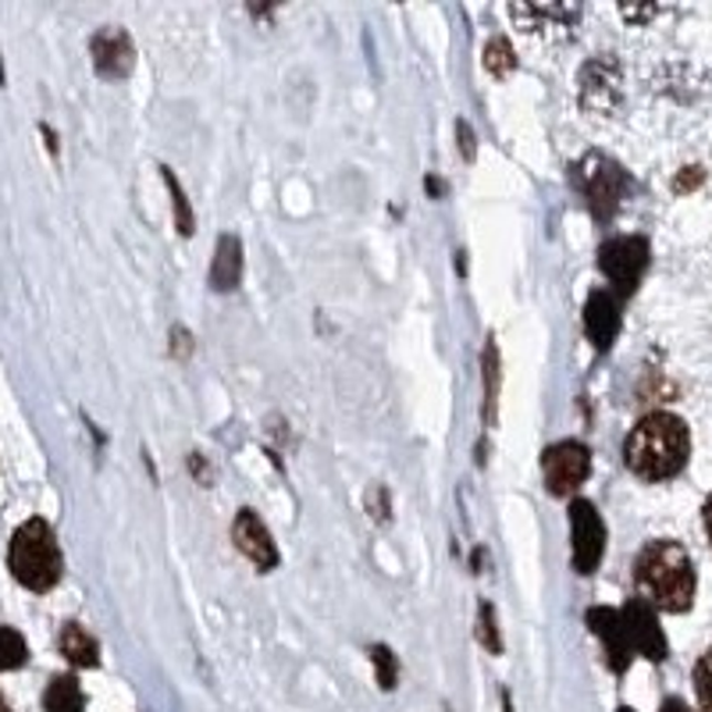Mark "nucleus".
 <instances>
[{
    "label": "nucleus",
    "instance_id": "nucleus-9",
    "mask_svg": "<svg viewBox=\"0 0 712 712\" xmlns=\"http://www.w3.org/2000/svg\"><path fill=\"white\" fill-rule=\"evenodd\" d=\"M620 613H624V624H627L630 648L652 662L667 659V635H662V627L656 620V606H648L645 598H630Z\"/></svg>",
    "mask_w": 712,
    "mask_h": 712
},
{
    "label": "nucleus",
    "instance_id": "nucleus-1",
    "mask_svg": "<svg viewBox=\"0 0 712 712\" xmlns=\"http://www.w3.org/2000/svg\"><path fill=\"white\" fill-rule=\"evenodd\" d=\"M691 456V432L677 414H645L624 442V460L641 481H667L684 470Z\"/></svg>",
    "mask_w": 712,
    "mask_h": 712
},
{
    "label": "nucleus",
    "instance_id": "nucleus-23",
    "mask_svg": "<svg viewBox=\"0 0 712 712\" xmlns=\"http://www.w3.org/2000/svg\"><path fill=\"white\" fill-rule=\"evenodd\" d=\"M478 641H481L492 656H499V652H502V638H499L496 609L488 606V603H481V609H478Z\"/></svg>",
    "mask_w": 712,
    "mask_h": 712
},
{
    "label": "nucleus",
    "instance_id": "nucleus-28",
    "mask_svg": "<svg viewBox=\"0 0 712 712\" xmlns=\"http://www.w3.org/2000/svg\"><path fill=\"white\" fill-rule=\"evenodd\" d=\"M659 712H691V705L684 699H667L659 705Z\"/></svg>",
    "mask_w": 712,
    "mask_h": 712
},
{
    "label": "nucleus",
    "instance_id": "nucleus-30",
    "mask_svg": "<svg viewBox=\"0 0 712 712\" xmlns=\"http://www.w3.org/2000/svg\"><path fill=\"white\" fill-rule=\"evenodd\" d=\"M502 712H513V702H510V694L502 691Z\"/></svg>",
    "mask_w": 712,
    "mask_h": 712
},
{
    "label": "nucleus",
    "instance_id": "nucleus-25",
    "mask_svg": "<svg viewBox=\"0 0 712 712\" xmlns=\"http://www.w3.org/2000/svg\"><path fill=\"white\" fill-rule=\"evenodd\" d=\"M456 139H460V153L467 157V161H474L478 147H474V129H470L467 121H456Z\"/></svg>",
    "mask_w": 712,
    "mask_h": 712
},
{
    "label": "nucleus",
    "instance_id": "nucleus-15",
    "mask_svg": "<svg viewBox=\"0 0 712 712\" xmlns=\"http://www.w3.org/2000/svg\"><path fill=\"white\" fill-rule=\"evenodd\" d=\"M243 278V243L235 235H221L211 264V285L217 293H232Z\"/></svg>",
    "mask_w": 712,
    "mask_h": 712
},
{
    "label": "nucleus",
    "instance_id": "nucleus-10",
    "mask_svg": "<svg viewBox=\"0 0 712 712\" xmlns=\"http://www.w3.org/2000/svg\"><path fill=\"white\" fill-rule=\"evenodd\" d=\"M588 627L592 635L603 641L606 648V662L624 673L630 667V656H635V648H630V638H627V624H624V613L620 609H606V606H595L588 609Z\"/></svg>",
    "mask_w": 712,
    "mask_h": 712
},
{
    "label": "nucleus",
    "instance_id": "nucleus-22",
    "mask_svg": "<svg viewBox=\"0 0 712 712\" xmlns=\"http://www.w3.org/2000/svg\"><path fill=\"white\" fill-rule=\"evenodd\" d=\"M496 395H499V350H496V342L488 339V346H485V414L496 410Z\"/></svg>",
    "mask_w": 712,
    "mask_h": 712
},
{
    "label": "nucleus",
    "instance_id": "nucleus-14",
    "mask_svg": "<svg viewBox=\"0 0 712 712\" xmlns=\"http://www.w3.org/2000/svg\"><path fill=\"white\" fill-rule=\"evenodd\" d=\"M510 19L524 33H549V29H574L581 8L574 4H510Z\"/></svg>",
    "mask_w": 712,
    "mask_h": 712
},
{
    "label": "nucleus",
    "instance_id": "nucleus-17",
    "mask_svg": "<svg viewBox=\"0 0 712 712\" xmlns=\"http://www.w3.org/2000/svg\"><path fill=\"white\" fill-rule=\"evenodd\" d=\"M46 712H86V694L75 677H54L43 694Z\"/></svg>",
    "mask_w": 712,
    "mask_h": 712
},
{
    "label": "nucleus",
    "instance_id": "nucleus-19",
    "mask_svg": "<svg viewBox=\"0 0 712 712\" xmlns=\"http://www.w3.org/2000/svg\"><path fill=\"white\" fill-rule=\"evenodd\" d=\"M485 68L492 72V75H510L517 68V54H513L510 40L492 36V40L485 43Z\"/></svg>",
    "mask_w": 712,
    "mask_h": 712
},
{
    "label": "nucleus",
    "instance_id": "nucleus-13",
    "mask_svg": "<svg viewBox=\"0 0 712 712\" xmlns=\"http://www.w3.org/2000/svg\"><path fill=\"white\" fill-rule=\"evenodd\" d=\"M584 331H588L595 350H609L616 342V331H620V304H616L613 293L595 289L588 296V304H584Z\"/></svg>",
    "mask_w": 712,
    "mask_h": 712
},
{
    "label": "nucleus",
    "instance_id": "nucleus-29",
    "mask_svg": "<svg viewBox=\"0 0 712 712\" xmlns=\"http://www.w3.org/2000/svg\"><path fill=\"white\" fill-rule=\"evenodd\" d=\"M702 520H705V534H709V542H712V496H709L705 510H702Z\"/></svg>",
    "mask_w": 712,
    "mask_h": 712
},
{
    "label": "nucleus",
    "instance_id": "nucleus-24",
    "mask_svg": "<svg viewBox=\"0 0 712 712\" xmlns=\"http://www.w3.org/2000/svg\"><path fill=\"white\" fill-rule=\"evenodd\" d=\"M694 691H699L702 712H712V648L694 662Z\"/></svg>",
    "mask_w": 712,
    "mask_h": 712
},
{
    "label": "nucleus",
    "instance_id": "nucleus-32",
    "mask_svg": "<svg viewBox=\"0 0 712 712\" xmlns=\"http://www.w3.org/2000/svg\"><path fill=\"white\" fill-rule=\"evenodd\" d=\"M616 712H635V709H627V705H624V709H616Z\"/></svg>",
    "mask_w": 712,
    "mask_h": 712
},
{
    "label": "nucleus",
    "instance_id": "nucleus-8",
    "mask_svg": "<svg viewBox=\"0 0 712 712\" xmlns=\"http://www.w3.org/2000/svg\"><path fill=\"white\" fill-rule=\"evenodd\" d=\"M570 549H574V570L577 574H592L606 552V528L603 517L588 499L570 502Z\"/></svg>",
    "mask_w": 712,
    "mask_h": 712
},
{
    "label": "nucleus",
    "instance_id": "nucleus-7",
    "mask_svg": "<svg viewBox=\"0 0 712 712\" xmlns=\"http://www.w3.org/2000/svg\"><path fill=\"white\" fill-rule=\"evenodd\" d=\"M542 474L545 488L552 496H574L592 474V453L581 442H556L542 453Z\"/></svg>",
    "mask_w": 712,
    "mask_h": 712
},
{
    "label": "nucleus",
    "instance_id": "nucleus-4",
    "mask_svg": "<svg viewBox=\"0 0 712 712\" xmlns=\"http://www.w3.org/2000/svg\"><path fill=\"white\" fill-rule=\"evenodd\" d=\"M574 182L581 185V193L588 196V208L598 221H609L630 189L627 171L616 164L613 157H603V153L584 157V161L574 168Z\"/></svg>",
    "mask_w": 712,
    "mask_h": 712
},
{
    "label": "nucleus",
    "instance_id": "nucleus-20",
    "mask_svg": "<svg viewBox=\"0 0 712 712\" xmlns=\"http://www.w3.org/2000/svg\"><path fill=\"white\" fill-rule=\"evenodd\" d=\"M371 659H374V673H378V684H382V691H395V684H400V659H395L392 648L389 645H374Z\"/></svg>",
    "mask_w": 712,
    "mask_h": 712
},
{
    "label": "nucleus",
    "instance_id": "nucleus-2",
    "mask_svg": "<svg viewBox=\"0 0 712 712\" xmlns=\"http://www.w3.org/2000/svg\"><path fill=\"white\" fill-rule=\"evenodd\" d=\"M635 581L638 592L648 606L667 609V613H684L694 603V563L688 549L670 538H656L638 552L635 563Z\"/></svg>",
    "mask_w": 712,
    "mask_h": 712
},
{
    "label": "nucleus",
    "instance_id": "nucleus-27",
    "mask_svg": "<svg viewBox=\"0 0 712 712\" xmlns=\"http://www.w3.org/2000/svg\"><path fill=\"white\" fill-rule=\"evenodd\" d=\"M702 182V171L699 168H688V176H680L677 189H688V185H699Z\"/></svg>",
    "mask_w": 712,
    "mask_h": 712
},
{
    "label": "nucleus",
    "instance_id": "nucleus-16",
    "mask_svg": "<svg viewBox=\"0 0 712 712\" xmlns=\"http://www.w3.org/2000/svg\"><path fill=\"white\" fill-rule=\"evenodd\" d=\"M61 652H65L68 662L75 667H97L100 662V645L86 635V627L78 624H65L61 627Z\"/></svg>",
    "mask_w": 712,
    "mask_h": 712
},
{
    "label": "nucleus",
    "instance_id": "nucleus-12",
    "mask_svg": "<svg viewBox=\"0 0 712 712\" xmlns=\"http://www.w3.org/2000/svg\"><path fill=\"white\" fill-rule=\"evenodd\" d=\"M232 538H235V549H240L253 566L272 570L278 563V549L272 542V534H267V528L261 524V517L253 510H243L240 517H235Z\"/></svg>",
    "mask_w": 712,
    "mask_h": 712
},
{
    "label": "nucleus",
    "instance_id": "nucleus-6",
    "mask_svg": "<svg viewBox=\"0 0 712 712\" xmlns=\"http://www.w3.org/2000/svg\"><path fill=\"white\" fill-rule=\"evenodd\" d=\"M620 86H624V72L616 57L598 54L592 61H584V68L577 75L581 107L592 110V115H613L616 104H620Z\"/></svg>",
    "mask_w": 712,
    "mask_h": 712
},
{
    "label": "nucleus",
    "instance_id": "nucleus-26",
    "mask_svg": "<svg viewBox=\"0 0 712 712\" xmlns=\"http://www.w3.org/2000/svg\"><path fill=\"white\" fill-rule=\"evenodd\" d=\"M659 8H620V14L627 22H645V19H652Z\"/></svg>",
    "mask_w": 712,
    "mask_h": 712
},
{
    "label": "nucleus",
    "instance_id": "nucleus-31",
    "mask_svg": "<svg viewBox=\"0 0 712 712\" xmlns=\"http://www.w3.org/2000/svg\"><path fill=\"white\" fill-rule=\"evenodd\" d=\"M0 712H11V705L4 702V694H0Z\"/></svg>",
    "mask_w": 712,
    "mask_h": 712
},
{
    "label": "nucleus",
    "instance_id": "nucleus-3",
    "mask_svg": "<svg viewBox=\"0 0 712 712\" xmlns=\"http://www.w3.org/2000/svg\"><path fill=\"white\" fill-rule=\"evenodd\" d=\"M8 566L14 581L29 592H51L61 581V549L51 524L40 517L25 520V524L11 534V549H8Z\"/></svg>",
    "mask_w": 712,
    "mask_h": 712
},
{
    "label": "nucleus",
    "instance_id": "nucleus-18",
    "mask_svg": "<svg viewBox=\"0 0 712 712\" xmlns=\"http://www.w3.org/2000/svg\"><path fill=\"white\" fill-rule=\"evenodd\" d=\"M29 659V645L19 630L0 627V670H19Z\"/></svg>",
    "mask_w": 712,
    "mask_h": 712
},
{
    "label": "nucleus",
    "instance_id": "nucleus-11",
    "mask_svg": "<svg viewBox=\"0 0 712 712\" xmlns=\"http://www.w3.org/2000/svg\"><path fill=\"white\" fill-rule=\"evenodd\" d=\"M89 51H93V65H97V72L104 78H125L132 72L136 51H132V40L125 29H115V25L100 29V33L93 36Z\"/></svg>",
    "mask_w": 712,
    "mask_h": 712
},
{
    "label": "nucleus",
    "instance_id": "nucleus-5",
    "mask_svg": "<svg viewBox=\"0 0 712 712\" xmlns=\"http://www.w3.org/2000/svg\"><path fill=\"white\" fill-rule=\"evenodd\" d=\"M598 267H603L616 296H630L648 267V243L641 235H616L598 249Z\"/></svg>",
    "mask_w": 712,
    "mask_h": 712
},
{
    "label": "nucleus",
    "instance_id": "nucleus-21",
    "mask_svg": "<svg viewBox=\"0 0 712 712\" xmlns=\"http://www.w3.org/2000/svg\"><path fill=\"white\" fill-rule=\"evenodd\" d=\"M164 182H168V193H171V211H176V225L182 235H193V208H189V200L182 193V185L176 182V176L164 168Z\"/></svg>",
    "mask_w": 712,
    "mask_h": 712
}]
</instances>
